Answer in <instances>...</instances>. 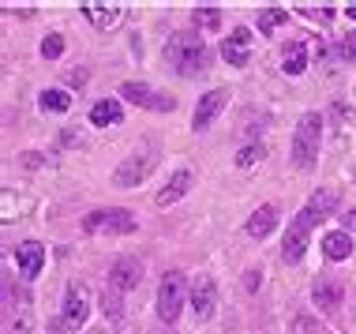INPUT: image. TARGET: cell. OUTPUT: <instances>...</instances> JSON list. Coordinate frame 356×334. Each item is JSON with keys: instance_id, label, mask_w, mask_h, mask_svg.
Returning a JSON list of instances; mask_svg holds the SVG:
<instances>
[{"instance_id": "cb8c5ba5", "label": "cell", "mask_w": 356, "mask_h": 334, "mask_svg": "<svg viewBox=\"0 0 356 334\" xmlns=\"http://www.w3.org/2000/svg\"><path fill=\"white\" fill-rule=\"evenodd\" d=\"M285 19H289V8H266V12L263 15H259V31H263V34H274L277 31V26H282L285 23Z\"/></svg>"}, {"instance_id": "9c48e42d", "label": "cell", "mask_w": 356, "mask_h": 334, "mask_svg": "<svg viewBox=\"0 0 356 334\" xmlns=\"http://www.w3.org/2000/svg\"><path fill=\"white\" fill-rule=\"evenodd\" d=\"M4 308H8V334H34V316H31V297H19L15 301V293H12V285H8V301H4Z\"/></svg>"}, {"instance_id": "d6986e66", "label": "cell", "mask_w": 356, "mask_h": 334, "mask_svg": "<svg viewBox=\"0 0 356 334\" xmlns=\"http://www.w3.org/2000/svg\"><path fill=\"white\" fill-rule=\"evenodd\" d=\"M349 252H353V241H349V233H326L323 237V255L330 263H341V260H349Z\"/></svg>"}, {"instance_id": "5bb4252c", "label": "cell", "mask_w": 356, "mask_h": 334, "mask_svg": "<svg viewBox=\"0 0 356 334\" xmlns=\"http://www.w3.org/2000/svg\"><path fill=\"white\" fill-rule=\"evenodd\" d=\"M83 15L90 19L98 31H109V26H117L120 23V15H124V8L120 4H105V0H83Z\"/></svg>"}, {"instance_id": "83f0119b", "label": "cell", "mask_w": 356, "mask_h": 334, "mask_svg": "<svg viewBox=\"0 0 356 334\" xmlns=\"http://www.w3.org/2000/svg\"><path fill=\"white\" fill-rule=\"evenodd\" d=\"M255 161H263V147H255V143H252V147H244V150L236 154V166H240V169H252Z\"/></svg>"}, {"instance_id": "8992f818", "label": "cell", "mask_w": 356, "mask_h": 334, "mask_svg": "<svg viewBox=\"0 0 356 334\" xmlns=\"http://www.w3.org/2000/svg\"><path fill=\"white\" fill-rule=\"evenodd\" d=\"M120 98L136 102V106H143V109H154V113H172L177 109V102H172L169 94L154 90V87H147V83H120Z\"/></svg>"}, {"instance_id": "836d02e7", "label": "cell", "mask_w": 356, "mask_h": 334, "mask_svg": "<svg viewBox=\"0 0 356 334\" xmlns=\"http://www.w3.org/2000/svg\"><path fill=\"white\" fill-rule=\"evenodd\" d=\"M53 334H64V331H60V323H56V327H53Z\"/></svg>"}, {"instance_id": "4dcf8cb0", "label": "cell", "mask_w": 356, "mask_h": 334, "mask_svg": "<svg viewBox=\"0 0 356 334\" xmlns=\"http://www.w3.org/2000/svg\"><path fill=\"white\" fill-rule=\"evenodd\" d=\"M259 282H263V271H248V274H244V289H248V293L259 289Z\"/></svg>"}, {"instance_id": "52a82bcc", "label": "cell", "mask_w": 356, "mask_h": 334, "mask_svg": "<svg viewBox=\"0 0 356 334\" xmlns=\"http://www.w3.org/2000/svg\"><path fill=\"white\" fill-rule=\"evenodd\" d=\"M150 169H154V158H147V154H131V158H124L120 166H117V173H113V184H117V188H139L143 180L150 177Z\"/></svg>"}, {"instance_id": "603a6c76", "label": "cell", "mask_w": 356, "mask_h": 334, "mask_svg": "<svg viewBox=\"0 0 356 334\" xmlns=\"http://www.w3.org/2000/svg\"><path fill=\"white\" fill-rule=\"evenodd\" d=\"M38 102H42V109L45 113H68L72 109V94L68 90H42V98H38Z\"/></svg>"}, {"instance_id": "6da1fadb", "label": "cell", "mask_w": 356, "mask_h": 334, "mask_svg": "<svg viewBox=\"0 0 356 334\" xmlns=\"http://www.w3.org/2000/svg\"><path fill=\"white\" fill-rule=\"evenodd\" d=\"M338 203H341V192H338V188H319V192L307 199V207L293 218V222H289V233H285V244H282V260H285V263H300V260H304L307 237H312L315 222H323V218L330 214Z\"/></svg>"}, {"instance_id": "2e32d148", "label": "cell", "mask_w": 356, "mask_h": 334, "mask_svg": "<svg viewBox=\"0 0 356 334\" xmlns=\"http://www.w3.org/2000/svg\"><path fill=\"white\" fill-rule=\"evenodd\" d=\"M341 297H345V285L338 278H315L312 285V301L326 312H338L341 308Z\"/></svg>"}, {"instance_id": "4316f807", "label": "cell", "mask_w": 356, "mask_h": 334, "mask_svg": "<svg viewBox=\"0 0 356 334\" xmlns=\"http://www.w3.org/2000/svg\"><path fill=\"white\" fill-rule=\"evenodd\" d=\"M60 53H64V34H49L42 42V56H45V61H56Z\"/></svg>"}, {"instance_id": "e575fe53", "label": "cell", "mask_w": 356, "mask_h": 334, "mask_svg": "<svg viewBox=\"0 0 356 334\" xmlns=\"http://www.w3.org/2000/svg\"><path fill=\"white\" fill-rule=\"evenodd\" d=\"M349 222H353V225H356V211H353V214H349Z\"/></svg>"}, {"instance_id": "7c38bea8", "label": "cell", "mask_w": 356, "mask_h": 334, "mask_svg": "<svg viewBox=\"0 0 356 334\" xmlns=\"http://www.w3.org/2000/svg\"><path fill=\"white\" fill-rule=\"evenodd\" d=\"M221 56H225L233 68H244L248 56H252V31H248V26H236V31L221 42Z\"/></svg>"}, {"instance_id": "30bf717a", "label": "cell", "mask_w": 356, "mask_h": 334, "mask_svg": "<svg viewBox=\"0 0 356 334\" xmlns=\"http://www.w3.org/2000/svg\"><path fill=\"white\" fill-rule=\"evenodd\" d=\"M139 282H143V263L136 260V255H124V260L113 263V271H109V285H113L117 293H131Z\"/></svg>"}, {"instance_id": "f546056e", "label": "cell", "mask_w": 356, "mask_h": 334, "mask_svg": "<svg viewBox=\"0 0 356 334\" xmlns=\"http://www.w3.org/2000/svg\"><path fill=\"white\" fill-rule=\"evenodd\" d=\"M341 53L349 56V61H356V31L345 34V42H341Z\"/></svg>"}, {"instance_id": "5b68a950", "label": "cell", "mask_w": 356, "mask_h": 334, "mask_svg": "<svg viewBox=\"0 0 356 334\" xmlns=\"http://www.w3.org/2000/svg\"><path fill=\"white\" fill-rule=\"evenodd\" d=\"M184 301H188V278L180 271H165L158 285V316L165 323H177L180 312H184Z\"/></svg>"}, {"instance_id": "7a4b0ae2", "label": "cell", "mask_w": 356, "mask_h": 334, "mask_svg": "<svg viewBox=\"0 0 356 334\" xmlns=\"http://www.w3.org/2000/svg\"><path fill=\"white\" fill-rule=\"evenodd\" d=\"M165 56L180 75H195L210 64V49L199 34H172L165 45Z\"/></svg>"}, {"instance_id": "484cf974", "label": "cell", "mask_w": 356, "mask_h": 334, "mask_svg": "<svg viewBox=\"0 0 356 334\" xmlns=\"http://www.w3.org/2000/svg\"><path fill=\"white\" fill-rule=\"evenodd\" d=\"M296 12L307 19H319V23H330L334 19V4H296Z\"/></svg>"}, {"instance_id": "d4e9b609", "label": "cell", "mask_w": 356, "mask_h": 334, "mask_svg": "<svg viewBox=\"0 0 356 334\" xmlns=\"http://www.w3.org/2000/svg\"><path fill=\"white\" fill-rule=\"evenodd\" d=\"M102 312H105V319H113V323H120V316H124V304H120V293L113 289H105L102 293Z\"/></svg>"}, {"instance_id": "d6a6232c", "label": "cell", "mask_w": 356, "mask_h": 334, "mask_svg": "<svg viewBox=\"0 0 356 334\" xmlns=\"http://www.w3.org/2000/svg\"><path fill=\"white\" fill-rule=\"evenodd\" d=\"M345 12H349V19H356V4H349V8H345Z\"/></svg>"}, {"instance_id": "9a60e30c", "label": "cell", "mask_w": 356, "mask_h": 334, "mask_svg": "<svg viewBox=\"0 0 356 334\" xmlns=\"http://www.w3.org/2000/svg\"><path fill=\"white\" fill-rule=\"evenodd\" d=\"M90 316V301H86L83 285H68V297H64V323L68 327H83Z\"/></svg>"}, {"instance_id": "e0dca14e", "label": "cell", "mask_w": 356, "mask_h": 334, "mask_svg": "<svg viewBox=\"0 0 356 334\" xmlns=\"http://www.w3.org/2000/svg\"><path fill=\"white\" fill-rule=\"evenodd\" d=\"M188 192H191V173H188V169H177V173L169 177V184L158 192V199H154V203H158L161 211H165V207H172L177 199H184Z\"/></svg>"}, {"instance_id": "ffe728a7", "label": "cell", "mask_w": 356, "mask_h": 334, "mask_svg": "<svg viewBox=\"0 0 356 334\" xmlns=\"http://www.w3.org/2000/svg\"><path fill=\"white\" fill-rule=\"evenodd\" d=\"M120 120H124V109L117 98H105L90 109V124H98V128H109V124H120Z\"/></svg>"}, {"instance_id": "277c9868", "label": "cell", "mask_w": 356, "mask_h": 334, "mask_svg": "<svg viewBox=\"0 0 356 334\" xmlns=\"http://www.w3.org/2000/svg\"><path fill=\"white\" fill-rule=\"evenodd\" d=\"M139 222L131 211H124V207H102V211H90L83 218V233L86 237H124V233H136Z\"/></svg>"}, {"instance_id": "44dd1931", "label": "cell", "mask_w": 356, "mask_h": 334, "mask_svg": "<svg viewBox=\"0 0 356 334\" xmlns=\"http://www.w3.org/2000/svg\"><path fill=\"white\" fill-rule=\"evenodd\" d=\"M304 68H307V45L304 42H293L285 49V75H304Z\"/></svg>"}, {"instance_id": "1f68e13d", "label": "cell", "mask_w": 356, "mask_h": 334, "mask_svg": "<svg viewBox=\"0 0 356 334\" xmlns=\"http://www.w3.org/2000/svg\"><path fill=\"white\" fill-rule=\"evenodd\" d=\"M19 158H23L26 169H38V166H42V154H34V150H26V154H19Z\"/></svg>"}, {"instance_id": "ba28073f", "label": "cell", "mask_w": 356, "mask_h": 334, "mask_svg": "<svg viewBox=\"0 0 356 334\" xmlns=\"http://www.w3.org/2000/svg\"><path fill=\"white\" fill-rule=\"evenodd\" d=\"M218 308V289H214V278H207V274H199L195 282H191V312H195L199 323H207L214 316Z\"/></svg>"}, {"instance_id": "f1b7e54d", "label": "cell", "mask_w": 356, "mask_h": 334, "mask_svg": "<svg viewBox=\"0 0 356 334\" xmlns=\"http://www.w3.org/2000/svg\"><path fill=\"white\" fill-rule=\"evenodd\" d=\"M289 334H319V327H315L312 319H296V323H293V331H289Z\"/></svg>"}, {"instance_id": "4fadbf2b", "label": "cell", "mask_w": 356, "mask_h": 334, "mask_svg": "<svg viewBox=\"0 0 356 334\" xmlns=\"http://www.w3.org/2000/svg\"><path fill=\"white\" fill-rule=\"evenodd\" d=\"M42 263H45V248L38 241H23L15 248V267H19V274H23L26 282L42 274Z\"/></svg>"}, {"instance_id": "ac0fdd59", "label": "cell", "mask_w": 356, "mask_h": 334, "mask_svg": "<svg viewBox=\"0 0 356 334\" xmlns=\"http://www.w3.org/2000/svg\"><path fill=\"white\" fill-rule=\"evenodd\" d=\"M274 225H277V207H274V203H263L252 218H248V237L263 241V237L274 233Z\"/></svg>"}, {"instance_id": "3957f363", "label": "cell", "mask_w": 356, "mask_h": 334, "mask_svg": "<svg viewBox=\"0 0 356 334\" xmlns=\"http://www.w3.org/2000/svg\"><path fill=\"white\" fill-rule=\"evenodd\" d=\"M319 139H323V117L319 113H304L300 124L293 132V166L296 169H312L319 158Z\"/></svg>"}, {"instance_id": "7402d4cb", "label": "cell", "mask_w": 356, "mask_h": 334, "mask_svg": "<svg viewBox=\"0 0 356 334\" xmlns=\"http://www.w3.org/2000/svg\"><path fill=\"white\" fill-rule=\"evenodd\" d=\"M191 19H195L199 31H218L221 26V8L218 4H199L195 12H191Z\"/></svg>"}, {"instance_id": "8fae6325", "label": "cell", "mask_w": 356, "mask_h": 334, "mask_svg": "<svg viewBox=\"0 0 356 334\" xmlns=\"http://www.w3.org/2000/svg\"><path fill=\"white\" fill-rule=\"evenodd\" d=\"M225 102H229V90L225 87H214V90H207L203 98H199V106H195V117H191V124H195V132H203L214 124V117L221 109H225Z\"/></svg>"}]
</instances>
